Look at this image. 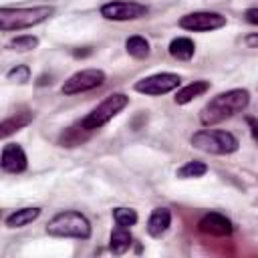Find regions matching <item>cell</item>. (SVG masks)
Here are the masks:
<instances>
[{
  "label": "cell",
  "mask_w": 258,
  "mask_h": 258,
  "mask_svg": "<svg viewBox=\"0 0 258 258\" xmlns=\"http://www.w3.org/2000/svg\"><path fill=\"white\" fill-rule=\"evenodd\" d=\"M189 143L191 147L212 155H230L240 147V141L236 139V135L224 129H202L191 135Z\"/></svg>",
  "instance_id": "4"
},
{
  "label": "cell",
  "mask_w": 258,
  "mask_h": 258,
  "mask_svg": "<svg viewBox=\"0 0 258 258\" xmlns=\"http://www.w3.org/2000/svg\"><path fill=\"white\" fill-rule=\"evenodd\" d=\"M169 226H171V212L167 208H155L147 218L145 230L151 238H161Z\"/></svg>",
  "instance_id": "12"
},
{
  "label": "cell",
  "mask_w": 258,
  "mask_h": 258,
  "mask_svg": "<svg viewBox=\"0 0 258 258\" xmlns=\"http://www.w3.org/2000/svg\"><path fill=\"white\" fill-rule=\"evenodd\" d=\"M226 16L220 12H210V10H198V12H189L183 14L179 18V28L189 30V32H210V30H218L222 26H226Z\"/></svg>",
  "instance_id": "9"
},
{
  "label": "cell",
  "mask_w": 258,
  "mask_h": 258,
  "mask_svg": "<svg viewBox=\"0 0 258 258\" xmlns=\"http://www.w3.org/2000/svg\"><path fill=\"white\" fill-rule=\"evenodd\" d=\"M46 234L54 238H77L89 240L91 238V222L85 214L77 210H64L54 214L46 224Z\"/></svg>",
  "instance_id": "2"
},
{
  "label": "cell",
  "mask_w": 258,
  "mask_h": 258,
  "mask_svg": "<svg viewBox=\"0 0 258 258\" xmlns=\"http://www.w3.org/2000/svg\"><path fill=\"white\" fill-rule=\"evenodd\" d=\"M244 42H246L250 48H258V32H252V34H248V36L244 38Z\"/></svg>",
  "instance_id": "25"
},
{
  "label": "cell",
  "mask_w": 258,
  "mask_h": 258,
  "mask_svg": "<svg viewBox=\"0 0 258 258\" xmlns=\"http://www.w3.org/2000/svg\"><path fill=\"white\" fill-rule=\"evenodd\" d=\"M113 220H115V224L121 226V228H131V226L137 224L139 216H137V212L131 210V208H113Z\"/></svg>",
  "instance_id": "22"
},
{
  "label": "cell",
  "mask_w": 258,
  "mask_h": 258,
  "mask_svg": "<svg viewBox=\"0 0 258 258\" xmlns=\"http://www.w3.org/2000/svg\"><path fill=\"white\" fill-rule=\"evenodd\" d=\"M101 16L105 20L115 22H127V20H139L149 12V6L135 2V0H111L101 6Z\"/></svg>",
  "instance_id": "6"
},
{
  "label": "cell",
  "mask_w": 258,
  "mask_h": 258,
  "mask_svg": "<svg viewBox=\"0 0 258 258\" xmlns=\"http://www.w3.org/2000/svg\"><path fill=\"white\" fill-rule=\"evenodd\" d=\"M208 91H210V81H194V83L181 87V89L175 93L173 101H175L177 105H187V103H191L194 99L206 95Z\"/></svg>",
  "instance_id": "14"
},
{
  "label": "cell",
  "mask_w": 258,
  "mask_h": 258,
  "mask_svg": "<svg viewBox=\"0 0 258 258\" xmlns=\"http://www.w3.org/2000/svg\"><path fill=\"white\" fill-rule=\"evenodd\" d=\"M169 54L175 60H189L196 54V44L187 36H177L169 42Z\"/></svg>",
  "instance_id": "17"
},
{
  "label": "cell",
  "mask_w": 258,
  "mask_h": 258,
  "mask_svg": "<svg viewBox=\"0 0 258 258\" xmlns=\"http://www.w3.org/2000/svg\"><path fill=\"white\" fill-rule=\"evenodd\" d=\"M198 230L204 232V234H208V236H230L232 230H234V226H232V222L224 214L210 212V214H206V216L200 218Z\"/></svg>",
  "instance_id": "11"
},
{
  "label": "cell",
  "mask_w": 258,
  "mask_h": 258,
  "mask_svg": "<svg viewBox=\"0 0 258 258\" xmlns=\"http://www.w3.org/2000/svg\"><path fill=\"white\" fill-rule=\"evenodd\" d=\"M54 14V6H28V8H0V30L12 32L32 28Z\"/></svg>",
  "instance_id": "3"
},
{
  "label": "cell",
  "mask_w": 258,
  "mask_h": 258,
  "mask_svg": "<svg viewBox=\"0 0 258 258\" xmlns=\"http://www.w3.org/2000/svg\"><path fill=\"white\" fill-rule=\"evenodd\" d=\"M250 103V93L246 89H230L224 93H218L214 99H210L202 111H200V123L206 127L218 125L238 113H242Z\"/></svg>",
  "instance_id": "1"
},
{
  "label": "cell",
  "mask_w": 258,
  "mask_h": 258,
  "mask_svg": "<svg viewBox=\"0 0 258 258\" xmlns=\"http://www.w3.org/2000/svg\"><path fill=\"white\" fill-rule=\"evenodd\" d=\"M133 244V236L129 232V228H121L117 226L113 232H111V238H109V250L117 256L125 254Z\"/></svg>",
  "instance_id": "16"
},
{
  "label": "cell",
  "mask_w": 258,
  "mask_h": 258,
  "mask_svg": "<svg viewBox=\"0 0 258 258\" xmlns=\"http://www.w3.org/2000/svg\"><path fill=\"white\" fill-rule=\"evenodd\" d=\"M107 75L101 71V69H83V71H77L75 75H71L60 91L62 95H79V93H87V91H93L97 87H101L105 83Z\"/></svg>",
  "instance_id": "7"
},
{
  "label": "cell",
  "mask_w": 258,
  "mask_h": 258,
  "mask_svg": "<svg viewBox=\"0 0 258 258\" xmlns=\"http://www.w3.org/2000/svg\"><path fill=\"white\" fill-rule=\"evenodd\" d=\"M252 135H254V139H256V141H258V125H256V127H254V131H252Z\"/></svg>",
  "instance_id": "26"
},
{
  "label": "cell",
  "mask_w": 258,
  "mask_h": 258,
  "mask_svg": "<svg viewBox=\"0 0 258 258\" xmlns=\"http://www.w3.org/2000/svg\"><path fill=\"white\" fill-rule=\"evenodd\" d=\"M32 119H34V113H30V111H18L16 115H10V117H6L4 121H2V125H0V135L6 139L8 135H12L14 131H20L22 127H26L28 123H32Z\"/></svg>",
  "instance_id": "15"
},
{
  "label": "cell",
  "mask_w": 258,
  "mask_h": 258,
  "mask_svg": "<svg viewBox=\"0 0 258 258\" xmlns=\"http://www.w3.org/2000/svg\"><path fill=\"white\" fill-rule=\"evenodd\" d=\"M6 79L12 81V83H18V85L30 81V69H28V64H16L14 69H10L6 73Z\"/></svg>",
  "instance_id": "23"
},
{
  "label": "cell",
  "mask_w": 258,
  "mask_h": 258,
  "mask_svg": "<svg viewBox=\"0 0 258 258\" xmlns=\"http://www.w3.org/2000/svg\"><path fill=\"white\" fill-rule=\"evenodd\" d=\"M89 133H91V131L85 129V127L79 123L77 127H69V129H64V133L60 135L58 143H60V147H77V145H81L83 141H87Z\"/></svg>",
  "instance_id": "18"
},
{
  "label": "cell",
  "mask_w": 258,
  "mask_h": 258,
  "mask_svg": "<svg viewBox=\"0 0 258 258\" xmlns=\"http://www.w3.org/2000/svg\"><path fill=\"white\" fill-rule=\"evenodd\" d=\"M244 18H246V22H250V24H256V26H258V6L248 8V10L244 12Z\"/></svg>",
  "instance_id": "24"
},
{
  "label": "cell",
  "mask_w": 258,
  "mask_h": 258,
  "mask_svg": "<svg viewBox=\"0 0 258 258\" xmlns=\"http://www.w3.org/2000/svg\"><path fill=\"white\" fill-rule=\"evenodd\" d=\"M179 83H181V77L175 75V73H155V75H149L145 79H139L133 85V89L141 95L159 97V95L175 91L179 87Z\"/></svg>",
  "instance_id": "8"
},
{
  "label": "cell",
  "mask_w": 258,
  "mask_h": 258,
  "mask_svg": "<svg viewBox=\"0 0 258 258\" xmlns=\"http://www.w3.org/2000/svg\"><path fill=\"white\" fill-rule=\"evenodd\" d=\"M6 46L10 50H16V52H28V50H34L38 46V38L34 34H20V36H14L12 40H8Z\"/></svg>",
  "instance_id": "21"
},
{
  "label": "cell",
  "mask_w": 258,
  "mask_h": 258,
  "mask_svg": "<svg viewBox=\"0 0 258 258\" xmlns=\"http://www.w3.org/2000/svg\"><path fill=\"white\" fill-rule=\"evenodd\" d=\"M125 50H127V54L133 56V58H147L149 52H151V46H149V42H147L143 36L135 34V36H129V38L125 40Z\"/></svg>",
  "instance_id": "19"
},
{
  "label": "cell",
  "mask_w": 258,
  "mask_h": 258,
  "mask_svg": "<svg viewBox=\"0 0 258 258\" xmlns=\"http://www.w3.org/2000/svg\"><path fill=\"white\" fill-rule=\"evenodd\" d=\"M127 105H129V97L125 93H111L87 117L81 119V125L85 129H89V131H95V129L107 125L113 117H117Z\"/></svg>",
  "instance_id": "5"
},
{
  "label": "cell",
  "mask_w": 258,
  "mask_h": 258,
  "mask_svg": "<svg viewBox=\"0 0 258 258\" xmlns=\"http://www.w3.org/2000/svg\"><path fill=\"white\" fill-rule=\"evenodd\" d=\"M40 208L38 206H26V208H18L14 210L10 216H6V226L8 228H24L28 224H32L38 216H40Z\"/></svg>",
  "instance_id": "13"
},
{
  "label": "cell",
  "mask_w": 258,
  "mask_h": 258,
  "mask_svg": "<svg viewBox=\"0 0 258 258\" xmlns=\"http://www.w3.org/2000/svg\"><path fill=\"white\" fill-rule=\"evenodd\" d=\"M0 167L6 173H22L28 167V159L24 149L18 143H6L2 147V155H0Z\"/></svg>",
  "instance_id": "10"
},
{
  "label": "cell",
  "mask_w": 258,
  "mask_h": 258,
  "mask_svg": "<svg viewBox=\"0 0 258 258\" xmlns=\"http://www.w3.org/2000/svg\"><path fill=\"white\" fill-rule=\"evenodd\" d=\"M208 173V165L200 159H194V161H185L181 167H177L175 171V177L179 179H196V177H204Z\"/></svg>",
  "instance_id": "20"
}]
</instances>
